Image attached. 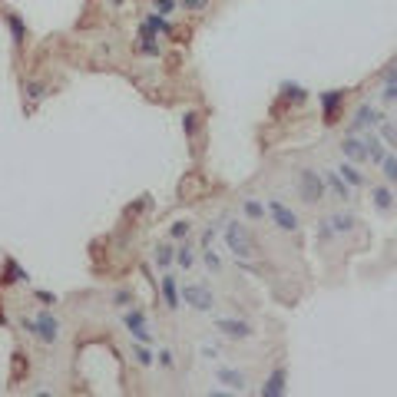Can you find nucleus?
I'll return each mask as SVG.
<instances>
[{"mask_svg":"<svg viewBox=\"0 0 397 397\" xmlns=\"http://www.w3.org/2000/svg\"><path fill=\"white\" fill-rule=\"evenodd\" d=\"M222 242H225V252L232 255L235 262H252L259 259V242H255L252 229L239 219H225L222 222Z\"/></svg>","mask_w":397,"mask_h":397,"instance_id":"nucleus-1","label":"nucleus"},{"mask_svg":"<svg viewBox=\"0 0 397 397\" xmlns=\"http://www.w3.org/2000/svg\"><path fill=\"white\" fill-rule=\"evenodd\" d=\"M17 325L20 331H27V338L40 341L47 348L60 344V338H63V325H60V318L50 308L37 311V315H17Z\"/></svg>","mask_w":397,"mask_h":397,"instance_id":"nucleus-2","label":"nucleus"},{"mask_svg":"<svg viewBox=\"0 0 397 397\" xmlns=\"http://www.w3.org/2000/svg\"><path fill=\"white\" fill-rule=\"evenodd\" d=\"M295 189H298L301 205H318L328 199V185H325V175L311 165H301L295 173Z\"/></svg>","mask_w":397,"mask_h":397,"instance_id":"nucleus-3","label":"nucleus"},{"mask_svg":"<svg viewBox=\"0 0 397 397\" xmlns=\"http://www.w3.org/2000/svg\"><path fill=\"white\" fill-rule=\"evenodd\" d=\"M265 209H268V225H275L278 232H285V235H298L301 232V215L295 212L285 199L268 195V199H265Z\"/></svg>","mask_w":397,"mask_h":397,"instance_id":"nucleus-4","label":"nucleus"},{"mask_svg":"<svg viewBox=\"0 0 397 397\" xmlns=\"http://www.w3.org/2000/svg\"><path fill=\"white\" fill-rule=\"evenodd\" d=\"M183 305L195 315H212L219 308V298H215V291L205 285V281H185L183 285Z\"/></svg>","mask_w":397,"mask_h":397,"instance_id":"nucleus-5","label":"nucleus"},{"mask_svg":"<svg viewBox=\"0 0 397 397\" xmlns=\"http://www.w3.org/2000/svg\"><path fill=\"white\" fill-rule=\"evenodd\" d=\"M123 328H126L129 341H143V344H153L156 335L153 328H149V318H146V308H139V305H129V308H123Z\"/></svg>","mask_w":397,"mask_h":397,"instance_id":"nucleus-6","label":"nucleus"},{"mask_svg":"<svg viewBox=\"0 0 397 397\" xmlns=\"http://www.w3.org/2000/svg\"><path fill=\"white\" fill-rule=\"evenodd\" d=\"M212 331H219L225 341H252L255 338V325L235 315H219L212 318Z\"/></svg>","mask_w":397,"mask_h":397,"instance_id":"nucleus-7","label":"nucleus"},{"mask_svg":"<svg viewBox=\"0 0 397 397\" xmlns=\"http://www.w3.org/2000/svg\"><path fill=\"white\" fill-rule=\"evenodd\" d=\"M156 288H159V301H163L165 311L183 308V281H179V275H175L173 268L159 275V285H156Z\"/></svg>","mask_w":397,"mask_h":397,"instance_id":"nucleus-8","label":"nucleus"},{"mask_svg":"<svg viewBox=\"0 0 397 397\" xmlns=\"http://www.w3.org/2000/svg\"><path fill=\"white\" fill-rule=\"evenodd\" d=\"M344 99H348L344 89H321L318 93V109H321V123H325V126H335L341 119Z\"/></svg>","mask_w":397,"mask_h":397,"instance_id":"nucleus-9","label":"nucleus"},{"mask_svg":"<svg viewBox=\"0 0 397 397\" xmlns=\"http://www.w3.org/2000/svg\"><path fill=\"white\" fill-rule=\"evenodd\" d=\"M384 119V113H381L378 107H371V103H358L354 107V113H351L348 119V129L344 133H368V129H378V123Z\"/></svg>","mask_w":397,"mask_h":397,"instance_id":"nucleus-10","label":"nucleus"},{"mask_svg":"<svg viewBox=\"0 0 397 397\" xmlns=\"http://www.w3.org/2000/svg\"><path fill=\"white\" fill-rule=\"evenodd\" d=\"M212 381L215 384H222V388L235 391V394H249V374L232 364H215L212 368Z\"/></svg>","mask_w":397,"mask_h":397,"instance_id":"nucleus-11","label":"nucleus"},{"mask_svg":"<svg viewBox=\"0 0 397 397\" xmlns=\"http://www.w3.org/2000/svg\"><path fill=\"white\" fill-rule=\"evenodd\" d=\"M338 153H341V159H348V163L368 165V149H364V136H358V133H344V136H341Z\"/></svg>","mask_w":397,"mask_h":397,"instance_id":"nucleus-12","label":"nucleus"},{"mask_svg":"<svg viewBox=\"0 0 397 397\" xmlns=\"http://www.w3.org/2000/svg\"><path fill=\"white\" fill-rule=\"evenodd\" d=\"M259 394L262 397H285L288 394V368H285V364H275V368L268 371L265 384L259 388Z\"/></svg>","mask_w":397,"mask_h":397,"instance_id":"nucleus-13","label":"nucleus"},{"mask_svg":"<svg viewBox=\"0 0 397 397\" xmlns=\"http://www.w3.org/2000/svg\"><path fill=\"white\" fill-rule=\"evenodd\" d=\"M321 175H325V185H328V199H335V202H341V205H348L351 195H354V189L344 183V175H341L338 169H325Z\"/></svg>","mask_w":397,"mask_h":397,"instance_id":"nucleus-14","label":"nucleus"},{"mask_svg":"<svg viewBox=\"0 0 397 397\" xmlns=\"http://www.w3.org/2000/svg\"><path fill=\"white\" fill-rule=\"evenodd\" d=\"M371 205H374V212L381 215H391L397 209V192L391 183H378L371 185Z\"/></svg>","mask_w":397,"mask_h":397,"instance_id":"nucleus-15","label":"nucleus"},{"mask_svg":"<svg viewBox=\"0 0 397 397\" xmlns=\"http://www.w3.org/2000/svg\"><path fill=\"white\" fill-rule=\"evenodd\" d=\"M136 53L146 60H159L163 57V37H156L153 30H136Z\"/></svg>","mask_w":397,"mask_h":397,"instance_id":"nucleus-16","label":"nucleus"},{"mask_svg":"<svg viewBox=\"0 0 397 397\" xmlns=\"http://www.w3.org/2000/svg\"><path fill=\"white\" fill-rule=\"evenodd\" d=\"M47 97H50V87L43 80H33V77L23 80V109H27V113H33Z\"/></svg>","mask_w":397,"mask_h":397,"instance_id":"nucleus-17","label":"nucleus"},{"mask_svg":"<svg viewBox=\"0 0 397 397\" xmlns=\"http://www.w3.org/2000/svg\"><path fill=\"white\" fill-rule=\"evenodd\" d=\"M364 136V149H368V163L374 165V169H381V163H384V159H388V143H384V139H381L378 136V129H368V133H361Z\"/></svg>","mask_w":397,"mask_h":397,"instance_id":"nucleus-18","label":"nucleus"},{"mask_svg":"<svg viewBox=\"0 0 397 397\" xmlns=\"http://www.w3.org/2000/svg\"><path fill=\"white\" fill-rule=\"evenodd\" d=\"M199 242H192V239H185V242H175V268L183 271H192L195 265H199Z\"/></svg>","mask_w":397,"mask_h":397,"instance_id":"nucleus-19","label":"nucleus"},{"mask_svg":"<svg viewBox=\"0 0 397 397\" xmlns=\"http://www.w3.org/2000/svg\"><path fill=\"white\" fill-rule=\"evenodd\" d=\"M139 27L143 30H153L156 37H163V40H169L175 33V23L169 17H163V13H156V10H149L143 20H139Z\"/></svg>","mask_w":397,"mask_h":397,"instance_id":"nucleus-20","label":"nucleus"},{"mask_svg":"<svg viewBox=\"0 0 397 397\" xmlns=\"http://www.w3.org/2000/svg\"><path fill=\"white\" fill-rule=\"evenodd\" d=\"M242 219H245V222H252V225L268 222L265 199H259V195H245V199H242Z\"/></svg>","mask_w":397,"mask_h":397,"instance_id":"nucleus-21","label":"nucleus"},{"mask_svg":"<svg viewBox=\"0 0 397 397\" xmlns=\"http://www.w3.org/2000/svg\"><path fill=\"white\" fill-rule=\"evenodd\" d=\"M0 285H4V288H10V285H30V271L23 268V265H17L13 259H4Z\"/></svg>","mask_w":397,"mask_h":397,"instance_id":"nucleus-22","label":"nucleus"},{"mask_svg":"<svg viewBox=\"0 0 397 397\" xmlns=\"http://www.w3.org/2000/svg\"><path fill=\"white\" fill-rule=\"evenodd\" d=\"M4 23H7V30H10V43H13V50L27 47V20L20 17V13H4Z\"/></svg>","mask_w":397,"mask_h":397,"instance_id":"nucleus-23","label":"nucleus"},{"mask_svg":"<svg viewBox=\"0 0 397 397\" xmlns=\"http://www.w3.org/2000/svg\"><path fill=\"white\" fill-rule=\"evenodd\" d=\"M308 99V89L295 83V80H281L278 83V103H291V107H301Z\"/></svg>","mask_w":397,"mask_h":397,"instance_id":"nucleus-24","label":"nucleus"},{"mask_svg":"<svg viewBox=\"0 0 397 397\" xmlns=\"http://www.w3.org/2000/svg\"><path fill=\"white\" fill-rule=\"evenodd\" d=\"M331 225H335L338 239H344V235H351L361 222H358V215L351 212V209H344V205H341V209H335V212H331Z\"/></svg>","mask_w":397,"mask_h":397,"instance_id":"nucleus-25","label":"nucleus"},{"mask_svg":"<svg viewBox=\"0 0 397 397\" xmlns=\"http://www.w3.org/2000/svg\"><path fill=\"white\" fill-rule=\"evenodd\" d=\"M153 265L159 271L175 268V242H173V239H165V242H159L153 249Z\"/></svg>","mask_w":397,"mask_h":397,"instance_id":"nucleus-26","label":"nucleus"},{"mask_svg":"<svg viewBox=\"0 0 397 397\" xmlns=\"http://www.w3.org/2000/svg\"><path fill=\"white\" fill-rule=\"evenodd\" d=\"M335 169L344 175V183H348L351 189H364V185H368V175H364V169H361L358 163H348V159H341Z\"/></svg>","mask_w":397,"mask_h":397,"instance_id":"nucleus-27","label":"nucleus"},{"mask_svg":"<svg viewBox=\"0 0 397 397\" xmlns=\"http://www.w3.org/2000/svg\"><path fill=\"white\" fill-rule=\"evenodd\" d=\"M129 358H133V364H136V368H143V371L156 368V351H153V344H143V341H133V344H129Z\"/></svg>","mask_w":397,"mask_h":397,"instance_id":"nucleus-28","label":"nucleus"},{"mask_svg":"<svg viewBox=\"0 0 397 397\" xmlns=\"http://www.w3.org/2000/svg\"><path fill=\"white\" fill-rule=\"evenodd\" d=\"M331 242H338V232L331 225V215H321L315 222V245H331Z\"/></svg>","mask_w":397,"mask_h":397,"instance_id":"nucleus-29","label":"nucleus"},{"mask_svg":"<svg viewBox=\"0 0 397 397\" xmlns=\"http://www.w3.org/2000/svg\"><path fill=\"white\" fill-rule=\"evenodd\" d=\"M199 126H202V113H199V109H185L183 113V133H185L189 143L199 136Z\"/></svg>","mask_w":397,"mask_h":397,"instance_id":"nucleus-30","label":"nucleus"},{"mask_svg":"<svg viewBox=\"0 0 397 397\" xmlns=\"http://www.w3.org/2000/svg\"><path fill=\"white\" fill-rule=\"evenodd\" d=\"M192 235H195L192 219H175V222L169 225V239H173V242H185V239H192Z\"/></svg>","mask_w":397,"mask_h":397,"instance_id":"nucleus-31","label":"nucleus"},{"mask_svg":"<svg viewBox=\"0 0 397 397\" xmlns=\"http://www.w3.org/2000/svg\"><path fill=\"white\" fill-rule=\"evenodd\" d=\"M109 305H113L116 311L129 308V305H136V291L129 288V285H123V288H116L113 295H109Z\"/></svg>","mask_w":397,"mask_h":397,"instance_id":"nucleus-32","label":"nucleus"},{"mask_svg":"<svg viewBox=\"0 0 397 397\" xmlns=\"http://www.w3.org/2000/svg\"><path fill=\"white\" fill-rule=\"evenodd\" d=\"M378 136L388 143V149H397V123H391L388 116L378 123Z\"/></svg>","mask_w":397,"mask_h":397,"instance_id":"nucleus-33","label":"nucleus"},{"mask_svg":"<svg viewBox=\"0 0 397 397\" xmlns=\"http://www.w3.org/2000/svg\"><path fill=\"white\" fill-rule=\"evenodd\" d=\"M202 255V265L209 271H212V275H222V268H225V262H222V255L215 252V249H205V252H199Z\"/></svg>","mask_w":397,"mask_h":397,"instance_id":"nucleus-34","label":"nucleus"},{"mask_svg":"<svg viewBox=\"0 0 397 397\" xmlns=\"http://www.w3.org/2000/svg\"><path fill=\"white\" fill-rule=\"evenodd\" d=\"M222 235V225H205V232L199 235V252H205V249H215V239Z\"/></svg>","mask_w":397,"mask_h":397,"instance_id":"nucleus-35","label":"nucleus"},{"mask_svg":"<svg viewBox=\"0 0 397 397\" xmlns=\"http://www.w3.org/2000/svg\"><path fill=\"white\" fill-rule=\"evenodd\" d=\"M381 175H384V183L397 185V153H388V159L381 163Z\"/></svg>","mask_w":397,"mask_h":397,"instance_id":"nucleus-36","label":"nucleus"},{"mask_svg":"<svg viewBox=\"0 0 397 397\" xmlns=\"http://www.w3.org/2000/svg\"><path fill=\"white\" fill-rule=\"evenodd\" d=\"M156 364H159V371L173 374V371H175V354L169 348H159V351H156Z\"/></svg>","mask_w":397,"mask_h":397,"instance_id":"nucleus-37","label":"nucleus"},{"mask_svg":"<svg viewBox=\"0 0 397 397\" xmlns=\"http://www.w3.org/2000/svg\"><path fill=\"white\" fill-rule=\"evenodd\" d=\"M381 103H384V107H394V103H397V80L381 83Z\"/></svg>","mask_w":397,"mask_h":397,"instance_id":"nucleus-38","label":"nucleus"},{"mask_svg":"<svg viewBox=\"0 0 397 397\" xmlns=\"http://www.w3.org/2000/svg\"><path fill=\"white\" fill-rule=\"evenodd\" d=\"M199 354H202L205 361H219L222 358V348H219L215 341H202V344H199Z\"/></svg>","mask_w":397,"mask_h":397,"instance_id":"nucleus-39","label":"nucleus"},{"mask_svg":"<svg viewBox=\"0 0 397 397\" xmlns=\"http://www.w3.org/2000/svg\"><path fill=\"white\" fill-rule=\"evenodd\" d=\"M153 10L163 13V17H173L175 10H179V0H153Z\"/></svg>","mask_w":397,"mask_h":397,"instance_id":"nucleus-40","label":"nucleus"},{"mask_svg":"<svg viewBox=\"0 0 397 397\" xmlns=\"http://www.w3.org/2000/svg\"><path fill=\"white\" fill-rule=\"evenodd\" d=\"M179 7H183L185 13H202V10L209 7V0H179Z\"/></svg>","mask_w":397,"mask_h":397,"instance_id":"nucleus-41","label":"nucleus"},{"mask_svg":"<svg viewBox=\"0 0 397 397\" xmlns=\"http://www.w3.org/2000/svg\"><path fill=\"white\" fill-rule=\"evenodd\" d=\"M33 298H37L40 305H57V295L47 291V288H33Z\"/></svg>","mask_w":397,"mask_h":397,"instance_id":"nucleus-42","label":"nucleus"},{"mask_svg":"<svg viewBox=\"0 0 397 397\" xmlns=\"http://www.w3.org/2000/svg\"><path fill=\"white\" fill-rule=\"evenodd\" d=\"M391 80H397V63H391V67L381 73V83H391Z\"/></svg>","mask_w":397,"mask_h":397,"instance_id":"nucleus-43","label":"nucleus"},{"mask_svg":"<svg viewBox=\"0 0 397 397\" xmlns=\"http://www.w3.org/2000/svg\"><path fill=\"white\" fill-rule=\"evenodd\" d=\"M123 4H126V0H107V7H113V10H119Z\"/></svg>","mask_w":397,"mask_h":397,"instance_id":"nucleus-44","label":"nucleus"}]
</instances>
